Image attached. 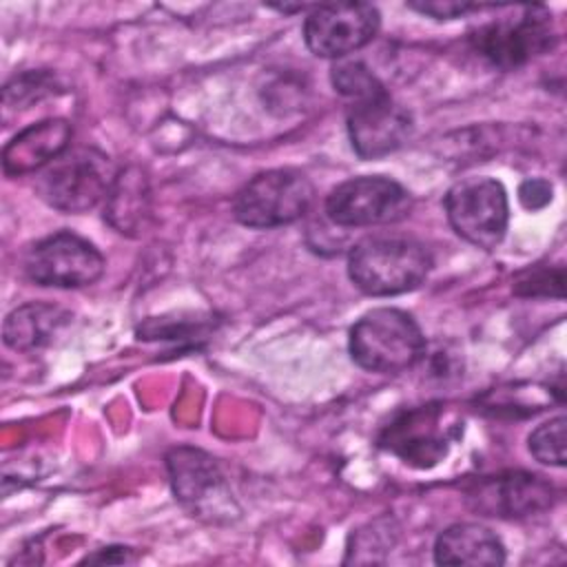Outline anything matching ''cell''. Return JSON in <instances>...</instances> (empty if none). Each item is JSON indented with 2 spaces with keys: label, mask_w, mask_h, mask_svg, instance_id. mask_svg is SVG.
<instances>
[{
  "label": "cell",
  "mask_w": 567,
  "mask_h": 567,
  "mask_svg": "<svg viewBox=\"0 0 567 567\" xmlns=\"http://www.w3.org/2000/svg\"><path fill=\"white\" fill-rule=\"evenodd\" d=\"M432 270L430 250L401 235L361 239L348 257L350 281L365 295L390 297L419 288Z\"/></svg>",
  "instance_id": "6da1fadb"
},
{
  "label": "cell",
  "mask_w": 567,
  "mask_h": 567,
  "mask_svg": "<svg viewBox=\"0 0 567 567\" xmlns=\"http://www.w3.org/2000/svg\"><path fill=\"white\" fill-rule=\"evenodd\" d=\"M425 354V337L414 317L399 308H372L350 328L352 361L379 374H396Z\"/></svg>",
  "instance_id": "7a4b0ae2"
},
{
  "label": "cell",
  "mask_w": 567,
  "mask_h": 567,
  "mask_svg": "<svg viewBox=\"0 0 567 567\" xmlns=\"http://www.w3.org/2000/svg\"><path fill=\"white\" fill-rule=\"evenodd\" d=\"M117 173L97 148H69L35 179V193L51 208L80 215L109 197Z\"/></svg>",
  "instance_id": "3957f363"
},
{
  "label": "cell",
  "mask_w": 567,
  "mask_h": 567,
  "mask_svg": "<svg viewBox=\"0 0 567 567\" xmlns=\"http://www.w3.org/2000/svg\"><path fill=\"white\" fill-rule=\"evenodd\" d=\"M315 188L295 168H272L255 175L235 197L233 213L248 228H277L301 219L312 206Z\"/></svg>",
  "instance_id": "277c9868"
},
{
  "label": "cell",
  "mask_w": 567,
  "mask_h": 567,
  "mask_svg": "<svg viewBox=\"0 0 567 567\" xmlns=\"http://www.w3.org/2000/svg\"><path fill=\"white\" fill-rule=\"evenodd\" d=\"M445 213L458 237L476 248L492 250L507 230V193L492 177H465L447 190Z\"/></svg>",
  "instance_id": "5b68a950"
},
{
  "label": "cell",
  "mask_w": 567,
  "mask_h": 567,
  "mask_svg": "<svg viewBox=\"0 0 567 567\" xmlns=\"http://www.w3.org/2000/svg\"><path fill=\"white\" fill-rule=\"evenodd\" d=\"M410 210V193L399 182L383 175L346 179L326 197V215L341 228L396 224L405 219Z\"/></svg>",
  "instance_id": "8992f818"
},
{
  "label": "cell",
  "mask_w": 567,
  "mask_h": 567,
  "mask_svg": "<svg viewBox=\"0 0 567 567\" xmlns=\"http://www.w3.org/2000/svg\"><path fill=\"white\" fill-rule=\"evenodd\" d=\"M104 266L102 252L71 230H60L35 241L22 259L29 281L53 288L91 286L102 277Z\"/></svg>",
  "instance_id": "52a82bcc"
},
{
  "label": "cell",
  "mask_w": 567,
  "mask_h": 567,
  "mask_svg": "<svg viewBox=\"0 0 567 567\" xmlns=\"http://www.w3.org/2000/svg\"><path fill=\"white\" fill-rule=\"evenodd\" d=\"M556 42L551 16L543 7H520V16L501 18L472 33L474 49L498 69H516Z\"/></svg>",
  "instance_id": "ba28073f"
},
{
  "label": "cell",
  "mask_w": 567,
  "mask_h": 567,
  "mask_svg": "<svg viewBox=\"0 0 567 567\" xmlns=\"http://www.w3.org/2000/svg\"><path fill=\"white\" fill-rule=\"evenodd\" d=\"M379 24V9L365 2L317 4L303 22V40L319 58H343L372 42Z\"/></svg>",
  "instance_id": "9c48e42d"
},
{
  "label": "cell",
  "mask_w": 567,
  "mask_h": 567,
  "mask_svg": "<svg viewBox=\"0 0 567 567\" xmlns=\"http://www.w3.org/2000/svg\"><path fill=\"white\" fill-rule=\"evenodd\" d=\"M412 133V115L388 91L350 102L348 135L363 159H377L396 151Z\"/></svg>",
  "instance_id": "30bf717a"
},
{
  "label": "cell",
  "mask_w": 567,
  "mask_h": 567,
  "mask_svg": "<svg viewBox=\"0 0 567 567\" xmlns=\"http://www.w3.org/2000/svg\"><path fill=\"white\" fill-rule=\"evenodd\" d=\"M381 443L414 467H432L447 454L450 445L443 412L434 405L408 410L385 427Z\"/></svg>",
  "instance_id": "8fae6325"
},
{
  "label": "cell",
  "mask_w": 567,
  "mask_h": 567,
  "mask_svg": "<svg viewBox=\"0 0 567 567\" xmlns=\"http://www.w3.org/2000/svg\"><path fill=\"white\" fill-rule=\"evenodd\" d=\"M476 501V509L487 516H529L551 507L554 489L540 476L516 472L507 476H498L494 481H485L472 496Z\"/></svg>",
  "instance_id": "7c38bea8"
},
{
  "label": "cell",
  "mask_w": 567,
  "mask_h": 567,
  "mask_svg": "<svg viewBox=\"0 0 567 567\" xmlns=\"http://www.w3.org/2000/svg\"><path fill=\"white\" fill-rule=\"evenodd\" d=\"M73 126L66 120H42L20 131L2 153V168L9 177L42 171L69 151Z\"/></svg>",
  "instance_id": "4fadbf2b"
},
{
  "label": "cell",
  "mask_w": 567,
  "mask_h": 567,
  "mask_svg": "<svg viewBox=\"0 0 567 567\" xmlns=\"http://www.w3.org/2000/svg\"><path fill=\"white\" fill-rule=\"evenodd\" d=\"M434 560L439 565H503L505 547L489 527L456 523L436 536Z\"/></svg>",
  "instance_id": "5bb4252c"
},
{
  "label": "cell",
  "mask_w": 567,
  "mask_h": 567,
  "mask_svg": "<svg viewBox=\"0 0 567 567\" xmlns=\"http://www.w3.org/2000/svg\"><path fill=\"white\" fill-rule=\"evenodd\" d=\"M175 496L193 507L215 498L221 489V474L217 463L193 447H177L166 458Z\"/></svg>",
  "instance_id": "9a60e30c"
},
{
  "label": "cell",
  "mask_w": 567,
  "mask_h": 567,
  "mask_svg": "<svg viewBox=\"0 0 567 567\" xmlns=\"http://www.w3.org/2000/svg\"><path fill=\"white\" fill-rule=\"evenodd\" d=\"M69 321V315L51 303H24L4 319L2 337L11 350L29 352L47 346Z\"/></svg>",
  "instance_id": "2e32d148"
},
{
  "label": "cell",
  "mask_w": 567,
  "mask_h": 567,
  "mask_svg": "<svg viewBox=\"0 0 567 567\" xmlns=\"http://www.w3.org/2000/svg\"><path fill=\"white\" fill-rule=\"evenodd\" d=\"M148 213V190L142 171L126 168L117 173L113 188L106 197V217L120 230L128 233L140 228L144 215Z\"/></svg>",
  "instance_id": "e0dca14e"
},
{
  "label": "cell",
  "mask_w": 567,
  "mask_h": 567,
  "mask_svg": "<svg viewBox=\"0 0 567 567\" xmlns=\"http://www.w3.org/2000/svg\"><path fill=\"white\" fill-rule=\"evenodd\" d=\"M529 452L543 465L563 467L567 445V419L563 414L540 423L529 434Z\"/></svg>",
  "instance_id": "ac0fdd59"
},
{
  "label": "cell",
  "mask_w": 567,
  "mask_h": 567,
  "mask_svg": "<svg viewBox=\"0 0 567 567\" xmlns=\"http://www.w3.org/2000/svg\"><path fill=\"white\" fill-rule=\"evenodd\" d=\"M332 84L350 102L365 100L385 91L379 78L363 62H352V60L341 62L332 69Z\"/></svg>",
  "instance_id": "d6986e66"
},
{
  "label": "cell",
  "mask_w": 567,
  "mask_h": 567,
  "mask_svg": "<svg viewBox=\"0 0 567 567\" xmlns=\"http://www.w3.org/2000/svg\"><path fill=\"white\" fill-rule=\"evenodd\" d=\"M563 268H538V270H527L518 277L516 281V292L518 295H549V297H563Z\"/></svg>",
  "instance_id": "ffe728a7"
},
{
  "label": "cell",
  "mask_w": 567,
  "mask_h": 567,
  "mask_svg": "<svg viewBox=\"0 0 567 567\" xmlns=\"http://www.w3.org/2000/svg\"><path fill=\"white\" fill-rule=\"evenodd\" d=\"M410 9L419 11V13H425V16H432L436 20H452V18H458L472 9H478L476 4H467V2H410L408 4Z\"/></svg>",
  "instance_id": "44dd1931"
},
{
  "label": "cell",
  "mask_w": 567,
  "mask_h": 567,
  "mask_svg": "<svg viewBox=\"0 0 567 567\" xmlns=\"http://www.w3.org/2000/svg\"><path fill=\"white\" fill-rule=\"evenodd\" d=\"M518 197H520V204L529 210L543 208L545 204L551 202V184L545 179H529L520 186Z\"/></svg>",
  "instance_id": "7402d4cb"
}]
</instances>
